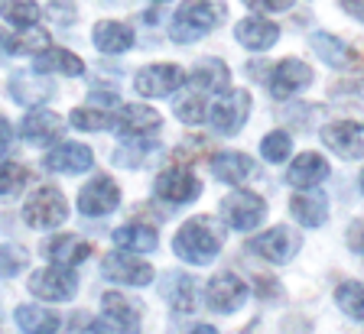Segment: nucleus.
<instances>
[{
  "instance_id": "nucleus-1",
  "label": "nucleus",
  "mask_w": 364,
  "mask_h": 334,
  "mask_svg": "<svg viewBox=\"0 0 364 334\" xmlns=\"http://www.w3.org/2000/svg\"><path fill=\"white\" fill-rule=\"evenodd\" d=\"M173 250L176 257L192 266H208L221 253V234L215 230V221L205 214L186 221L173 237Z\"/></svg>"
},
{
  "instance_id": "nucleus-2",
  "label": "nucleus",
  "mask_w": 364,
  "mask_h": 334,
  "mask_svg": "<svg viewBox=\"0 0 364 334\" xmlns=\"http://www.w3.org/2000/svg\"><path fill=\"white\" fill-rule=\"evenodd\" d=\"M228 7L221 0H186L173 16L169 36L173 43H196V39L208 36L215 26L225 23Z\"/></svg>"
},
{
  "instance_id": "nucleus-3",
  "label": "nucleus",
  "mask_w": 364,
  "mask_h": 334,
  "mask_svg": "<svg viewBox=\"0 0 364 334\" xmlns=\"http://www.w3.org/2000/svg\"><path fill=\"white\" fill-rule=\"evenodd\" d=\"M247 114H250V94L241 91V88H225L205 107V121L212 123V130L221 133V137L241 133V127L247 123Z\"/></svg>"
},
{
  "instance_id": "nucleus-4",
  "label": "nucleus",
  "mask_w": 364,
  "mask_h": 334,
  "mask_svg": "<svg viewBox=\"0 0 364 334\" xmlns=\"http://www.w3.org/2000/svg\"><path fill=\"white\" fill-rule=\"evenodd\" d=\"M65 218H68V205H65V198H62V191L53 189V185L36 189L26 198V205H23V221L36 230L59 228V224H65Z\"/></svg>"
},
{
  "instance_id": "nucleus-5",
  "label": "nucleus",
  "mask_w": 364,
  "mask_h": 334,
  "mask_svg": "<svg viewBox=\"0 0 364 334\" xmlns=\"http://www.w3.org/2000/svg\"><path fill=\"white\" fill-rule=\"evenodd\" d=\"M30 292L43 302H68L78 292V276L72 273V266H46V269H33L30 276Z\"/></svg>"
},
{
  "instance_id": "nucleus-6",
  "label": "nucleus",
  "mask_w": 364,
  "mask_h": 334,
  "mask_svg": "<svg viewBox=\"0 0 364 334\" xmlns=\"http://www.w3.org/2000/svg\"><path fill=\"white\" fill-rule=\"evenodd\" d=\"M267 214V201L254 191H231L221 201V221L231 230H254Z\"/></svg>"
},
{
  "instance_id": "nucleus-7",
  "label": "nucleus",
  "mask_w": 364,
  "mask_h": 334,
  "mask_svg": "<svg viewBox=\"0 0 364 334\" xmlns=\"http://www.w3.org/2000/svg\"><path fill=\"white\" fill-rule=\"evenodd\" d=\"M182 84H186V72H182L179 65H173V62L146 65V69H140L134 78L136 94H144V98H166V94H173Z\"/></svg>"
},
{
  "instance_id": "nucleus-8",
  "label": "nucleus",
  "mask_w": 364,
  "mask_h": 334,
  "mask_svg": "<svg viewBox=\"0 0 364 334\" xmlns=\"http://www.w3.org/2000/svg\"><path fill=\"white\" fill-rule=\"evenodd\" d=\"M247 250L264 257L267 263H289L296 257V250H299V234L293 228H270L264 234L250 237Z\"/></svg>"
},
{
  "instance_id": "nucleus-9",
  "label": "nucleus",
  "mask_w": 364,
  "mask_h": 334,
  "mask_svg": "<svg viewBox=\"0 0 364 334\" xmlns=\"http://www.w3.org/2000/svg\"><path fill=\"white\" fill-rule=\"evenodd\" d=\"M153 191H156L159 201H169V205H189L202 195V182L189 169H166V172L156 175L153 182Z\"/></svg>"
},
{
  "instance_id": "nucleus-10",
  "label": "nucleus",
  "mask_w": 364,
  "mask_h": 334,
  "mask_svg": "<svg viewBox=\"0 0 364 334\" xmlns=\"http://www.w3.org/2000/svg\"><path fill=\"white\" fill-rule=\"evenodd\" d=\"M101 273L107 276L111 282H121V286H150L153 282V266L144 263V260H136L134 253H107L105 263H101Z\"/></svg>"
},
{
  "instance_id": "nucleus-11",
  "label": "nucleus",
  "mask_w": 364,
  "mask_h": 334,
  "mask_svg": "<svg viewBox=\"0 0 364 334\" xmlns=\"http://www.w3.org/2000/svg\"><path fill=\"white\" fill-rule=\"evenodd\" d=\"M117 205H121V189H117V182H111L107 175L91 179V182L78 191V211H82L85 218H105V214H111Z\"/></svg>"
},
{
  "instance_id": "nucleus-12",
  "label": "nucleus",
  "mask_w": 364,
  "mask_h": 334,
  "mask_svg": "<svg viewBox=\"0 0 364 334\" xmlns=\"http://www.w3.org/2000/svg\"><path fill=\"white\" fill-rule=\"evenodd\" d=\"M205 299H208V308L212 311L231 315V311H237L247 302V286H244L235 273H218L205 286Z\"/></svg>"
},
{
  "instance_id": "nucleus-13",
  "label": "nucleus",
  "mask_w": 364,
  "mask_h": 334,
  "mask_svg": "<svg viewBox=\"0 0 364 334\" xmlns=\"http://www.w3.org/2000/svg\"><path fill=\"white\" fill-rule=\"evenodd\" d=\"M322 143L341 156V160H361L364 156V123L355 121H338V123H328L322 130Z\"/></svg>"
},
{
  "instance_id": "nucleus-14",
  "label": "nucleus",
  "mask_w": 364,
  "mask_h": 334,
  "mask_svg": "<svg viewBox=\"0 0 364 334\" xmlns=\"http://www.w3.org/2000/svg\"><path fill=\"white\" fill-rule=\"evenodd\" d=\"M114 133L121 137H130V140H144V137H153L159 127H163V117L146 104H127L121 107V114L114 117Z\"/></svg>"
},
{
  "instance_id": "nucleus-15",
  "label": "nucleus",
  "mask_w": 364,
  "mask_h": 334,
  "mask_svg": "<svg viewBox=\"0 0 364 334\" xmlns=\"http://www.w3.org/2000/svg\"><path fill=\"white\" fill-rule=\"evenodd\" d=\"M306 84H312V69L303 59H283L270 75V94L277 101L293 98L296 91H303Z\"/></svg>"
},
{
  "instance_id": "nucleus-16",
  "label": "nucleus",
  "mask_w": 364,
  "mask_h": 334,
  "mask_svg": "<svg viewBox=\"0 0 364 334\" xmlns=\"http://www.w3.org/2000/svg\"><path fill=\"white\" fill-rule=\"evenodd\" d=\"M62 130H65V121L59 114H53V111H30L20 123V137L33 146H49L62 137Z\"/></svg>"
},
{
  "instance_id": "nucleus-17",
  "label": "nucleus",
  "mask_w": 364,
  "mask_h": 334,
  "mask_svg": "<svg viewBox=\"0 0 364 334\" xmlns=\"http://www.w3.org/2000/svg\"><path fill=\"white\" fill-rule=\"evenodd\" d=\"M235 39L250 52H267L280 39V26L273 20H264V16H247L235 26Z\"/></svg>"
},
{
  "instance_id": "nucleus-18",
  "label": "nucleus",
  "mask_w": 364,
  "mask_h": 334,
  "mask_svg": "<svg viewBox=\"0 0 364 334\" xmlns=\"http://www.w3.org/2000/svg\"><path fill=\"white\" fill-rule=\"evenodd\" d=\"M186 84H189V91L202 94V98L212 101V94L225 91L228 88V69L221 59H202L192 69V75L186 78Z\"/></svg>"
},
{
  "instance_id": "nucleus-19",
  "label": "nucleus",
  "mask_w": 364,
  "mask_h": 334,
  "mask_svg": "<svg viewBox=\"0 0 364 334\" xmlns=\"http://www.w3.org/2000/svg\"><path fill=\"white\" fill-rule=\"evenodd\" d=\"M91 162H95V152L82 143H62L46 156V169L49 172H65V175L88 172Z\"/></svg>"
},
{
  "instance_id": "nucleus-20",
  "label": "nucleus",
  "mask_w": 364,
  "mask_h": 334,
  "mask_svg": "<svg viewBox=\"0 0 364 334\" xmlns=\"http://www.w3.org/2000/svg\"><path fill=\"white\" fill-rule=\"evenodd\" d=\"M328 172H332V169H328L326 156H318V152H303V156L293 160L287 179H289V185H296V189H316L318 182L328 179Z\"/></svg>"
},
{
  "instance_id": "nucleus-21",
  "label": "nucleus",
  "mask_w": 364,
  "mask_h": 334,
  "mask_svg": "<svg viewBox=\"0 0 364 334\" xmlns=\"http://www.w3.org/2000/svg\"><path fill=\"white\" fill-rule=\"evenodd\" d=\"M43 253L59 266H78L91 257V243L78 234H59L53 240H46Z\"/></svg>"
},
{
  "instance_id": "nucleus-22",
  "label": "nucleus",
  "mask_w": 364,
  "mask_h": 334,
  "mask_svg": "<svg viewBox=\"0 0 364 334\" xmlns=\"http://www.w3.org/2000/svg\"><path fill=\"white\" fill-rule=\"evenodd\" d=\"M10 94L16 104H39V101L53 98V82L46 78V72H20L10 78Z\"/></svg>"
},
{
  "instance_id": "nucleus-23",
  "label": "nucleus",
  "mask_w": 364,
  "mask_h": 334,
  "mask_svg": "<svg viewBox=\"0 0 364 334\" xmlns=\"http://www.w3.org/2000/svg\"><path fill=\"white\" fill-rule=\"evenodd\" d=\"M212 172H215V179L225 185H244L247 179H254L257 166H254V160L244 156V152H218L212 160Z\"/></svg>"
},
{
  "instance_id": "nucleus-24",
  "label": "nucleus",
  "mask_w": 364,
  "mask_h": 334,
  "mask_svg": "<svg viewBox=\"0 0 364 334\" xmlns=\"http://www.w3.org/2000/svg\"><path fill=\"white\" fill-rule=\"evenodd\" d=\"M91 39H95V46H98L101 52L121 55L134 46V30H130L127 23H121V20H101V23L95 26V33H91Z\"/></svg>"
},
{
  "instance_id": "nucleus-25",
  "label": "nucleus",
  "mask_w": 364,
  "mask_h": 334,
  "mask_svg": "<svg viewBox=\"0 0 364 334\" xmlns=\"http://www.w3.org/2000/svg\"><path fill=\"white\" fill-rule=\"evenodd\" d=\"M312 52L326 62V65H332V69H351L358 62L355 49L348 43H341L338 36H332V33H316L312 36Z\"/></svg>"
},
{
  "instance_id": "nucleus-26",
  "label": "nucleus",
  "mask_w": 364,
  "mask_h": 334,
  "mask_svg": "<svg viewBox=\"0 0 364 334\" xmlns=\"http://www.w3.org/2000/svg\"><path fill=\"white\" fill-rule=\"evenodd\" d=\"M289 211L299 224L306 228H318V224H326L328 221V198L322 191H306V195H293L289 201Z\"/></svg>"
},
{
  "instance_id": "nucleus-27",
  "label": "nucleus",
  "mask_w": 364,
  "mask_h": 334,
  "mask_svg": "<svg viewBox=\"0 0 364 334\" xmlns=\"http://www.w3.org/2000/svg\"><path fill=\"white\" fill-rule=\"evenodd\" d=\"M33 69H36V72H55V75L75 78V75H82V72H85V62L78 59V55L65 52V49H49V46H46L43 52L36 55Z\"/></svg>"
},
{
  "instance_id": "nucleus-28",
  "label": "nucleus",
  "mask_w": 364,
  "mask_h": 334,
  "mask_svg": "<svg viewBox=\"0 0 364 334\" xmlns=\"http://www.w3.org/2000/svg\"><path fill=\"white\" fill-rule=\"evenodd\" d=\"M114 243L121 250H136V253H153L159 247V234L146 224H124L114 230Z\"/></svg>"
},
{
  "instance_id": "nucleus-29",
  "label": "nucleus",
  "mask_w": 364,
  "mask_h": 334,
  "mask_svg": "<svg viewBox=\"0 0 364 334\" xmlns=\"http://www.w3.org/2000/svg\"><path fill=\"white\" fill-rule=\"evenodd\" d=\"M16 325L23 328V334H55L59 331V315L39 305H20L16 308Z\"/></svg>"
},
{
  "instance_id": "nucleus-30",
  "label": "nucleus",
  "mask_w": 364,
  "mask_h": 334,
  "mask_svg": "<svg viewBox=\"0 0 364 334\" xmlns=\"http://www.w3.org/2000/svg\"><path fill=\"white\" fill-rule=\"evenodd\" d=\"M163 296L176 311H192L196 308V279L182 273H166L163 282Z\"/></svg>"
},
{
  "instance_id": "nucleus-31",
  "label": "nucleus",
  "mask_w": 364,
  "mask_h": 334,
  "mask_svg": "<svg viewBox=\"0 0 364 334\" xmlns=\"http://www.w3.org/2000/svg\"><path fill=\"white\" fill-rule=\"evenodd\" d=\"M101 308H105V318H111V321H121V325H130V328L140 325L136 305L130 299H124L121 292H105L101 296Z\"/></svg>"
},
{
  "instance_id": "nucleus-32",
  "label": "nucleus",
  "mask_w": 364,
  "mask_h": 334,
  "mask_svg": "<svg viewBox=\"0 0 364 334\" xmlns=\"http://www.w3.org/2000/svg\"><path fill=\"white\" fill-rule=\"evenodd\" d=\"M335 302H338V308L345 311V315H351V318L364 321V282H341L338 289H335Z\"/></svg>"
},
{
  "instance_id": "nucleus-33",
  "label": "nucleus",
  "mask_w": 364,
  "mask_h": 334,
  "mask_svg": "<svg viewBox=\"0 0 364 334\" xmlns=\"http://www.w3.org/2000/svg\"><path fill=\"white\" fill-rule=\"evenodd\" d=\"M0 16L7 20L10 26H33L39 20V4L36 0H4L0 4Z\"/></svg>"
},
{
  "instance_id": "nucleus-34",
  "label": "nucleus",
  "mask_w": 364,
  "mask_h": 334,
  "mask_svg": "<svg viewBox=\"0 0 364 334\" xmlns=\"http://www.w3.org/2000/svg\"><path fill=\"white\" fill-rule=\"evenodd\" d=\"M68 123L75 130H111L114 117L107 114V111H95V107H75L72 114H68Z\"/></svg>"
},
{
  "instance_id": "nucleus-35",
  "label": "nucleus",
  "mask_w": 364,
  "mask_h": 334,
  "mask_svg": "<svg viewBox=\"0 0 364 334\" xmlns=\"http://www.w3.org/2000/svg\"><path fill=\"white\" fill-rule=\"evenodd\" d=\"M30 182V172L16 162H0V198H14L20 195Z\"/></svg>"
},
{
  "instance_id": "nucleus-36",
  "label": "nucleus",
  "mask_w": 364,
  "mask_h": 334,
  "mask_svg": "<svg viewBox=\"0 0 364 334\" xmlns=\"http://www.w3.org/2000/svg\"><path fill=\"white\" fill-rule=\"evenodd\" d=\"M46 46H49V33L39 30L36 23L23 26V33L14 39V55H39Z\"/></svg>"
},
{
  "instance_id": "nucleus-37",
  "label": "nucleus",
  "mask_w": 364,
  "mask_h": 334,
  "mask_svg": "<svg viewBox=\"0 0 364 334\" xmlns=\"http://www.w3.org/2000/svg\"><path fill=\"white\" fill-rule=\"evenodd\" d=\"M260 152H264L267 162H283L289 152H293V140H289V133H283V130H273V133L264 137Z\"/></svg>"
},
{
  "instance_id": "nucleus-38",
  "label": "nucleus",
  "mask_w": 364,
  "mask_h": 334,
  "mask_svg": "<svg viewBox=\"0 0 364 334\" xmlns=\"http://www.w3.org/2000/svg\"><path fill=\"white\" fill-rule=\"evenodd\" d=\"M332 98H335V101H341V104L364 107V78H355V82H338V84H332Z\"/></svg>"
},
{
  "instance_id": "nucleus-39",
  "label": "nucleus",
  "mask_w": 364,
  "mask_h": 334,
  "mask_svg": "<svg viewBox=\"0 0 364 334\" xmlns=\"http://www.w3.org/2000/svg\"><path fill=\"white\" fill-rule=\"evenodd\" d=\"M26 266V253L20 247H0V279H10Z\"/></svg>"
},
{
  "instance_id": "nucleus-40",
  "label": "nucleus",
  "mask_w": 364,
  "mask_h": 334,
  "mask_svg": "<svg viewBox=\"0 0 364 334\" xmlns=\"http://www.w3.org/2000/svg\"><path fill=\"white\" fill-rule=\"evenodd\" d=\"M91 334H136V328L121 325V321H111V318H101L91 325Z\"/></svg>"
},
{
  "instance_id": "nucleus-41",
  "label": "nucleus",
  "mask_w": 364,
  "mask_h": 334,
  "mask_svg": "<svg viewBox=\"0 0 364 334\" xmlns=\"http://www.w3.org/2000/svg\"><path fill=\"white\" fill-rule=\"evenodd\" d=\"M250 10H267V13H277V10H289L293 0H244Z\"/></svg>"
},
{
  "instance_id": "nucleus-42",
  "label": "nucleus",
  "mask_w": 364,
  "mask_h": 334,
  "mask_svg": "<svg viewBox=\"0 0 364 334\" xmlns=\"http://www.w3.org/2000/svg\"><path fill=\"white\" fill-rule=\"evenodd\" d=\"M348 247L355 253H364V218L355 221V224L348 228Z\"/></svg>"
},
{
  "instance_id": "nucleus-43",
  "label": "nucleus",
  "mask_w": 364,
  "mask_h": 334,
  "mask_svg": "<svg viewBox=\"0 0 364 334\" xmlns=\"http://www.w3.org/2000/svg\"><path fill=\"white\" fill-rule=\"evenodd\" d=\"M49 13H53L55 23H72V20H75V10L68 7V4H59V0L49 4Z\"/></svg>"
},
{
  "instance_id": "nucleus-44",
  "label": "nucleus",
  "mask_w": 364,
  "mask_h": 334,
  "mask_svg": "<svg viewBox=\"0 0 364 334\" xmlns=\"http://www.w3.org/2000/svg\"><path fill=\"white\" fill-rule=\"evenodd\" d=\"M10 146H14V127L0 117V156H7Z\"/></svg>"
},
{
  "instance_id": "nucleus-45",
  "label": "nucleus",
  "mask_w": 364,
  "mask_h": 334,
  "mask_svg": "<svg viewBox=\"0 0 364 334\" xmlns=\"http://www.w3.org/2000/svg\"><path fill=\"white\" fill-rule=\"evenodd\" d=\"M341 7H345V13H351L355 20H361L364 23V0H338Z\"/></svg>"
},
{
  "instance_id": "nucleus-46",
  "label": "nucleus",
  "mask_w": 364,
  "mask_h": 334,
  "mask_svg": "<svg viewBox=\"0 0 364 334\" xmlns=\"http://www.w3.org/2000/svg\"><path fill=\"white\" fill-rule=\"evenodd\" d=\"M14 55V36H7V30H0V62Z\"/></svg>"
},
{
  "instance_id": "nucleus-47",
  "label": "nucleus",
  "mask_w": 364,
  "mask_h": 334,
  "mask_svg": "<svg viewBox=\"0 0 364 334\" xmlns=\"http://www.w3.org/2000/svg\"><path fill=\"white\" fill-rule=\"evenodd\" d=\"M257 292H260V296H264V299H267V296L280 299V286H277V282H273V279H270V282H267V279H260V282H257Z\"/></svg>"
},
{
  "instance_id": "nucleus-48",
  "label": "nucleus",
  "mask_w": 364,
  "mask_h": 334,
  "mask_svg": "<svg viewBox=\"0 0 364 334\" xmlns=\"http://www.w3.org/2000/svg\"><path fill=\"white\" fill-rule=\"evenodd\" d=\"M189 334H218V328H212V325H196Z\"/></svg>"
},
{
  "instance_id": "nucleus-49",
  "label": "nucleus",
  "mask_w": 364,
  "mask_h": 334,
  "mask_svg": "<svg viewBox=\"0 0 364 334\" xmlns=\"http://www.w3.org/2000/svg\"><path fill=\"white\" fill-rule=\"evenodd\" d=\"M361 191H364V172H361Z\"/></svg>"
},
{
  "instance_id": "nucleus-50",
  "label": "nucleus",
  "mask_w": 364,
  "mask_h": 334,
  "mask_svg": "<svg viewBox=\"0 0 364 334\" xmlns=\"http://www.w3.org/2000/svg\"><path fill=\"white\" fill-rule=\"evenodd\" d=\"M156 4H166V0H156Z\"/></svg>"
}]
</instances>
